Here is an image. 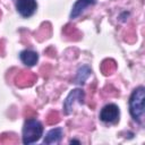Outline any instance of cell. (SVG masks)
Listing matches in <instances>:
<instances>
[{
  "label": "cell",
  "instance_id": "cell-5",
  "mask_svg": "<svg viewBox=\"0 0 145 145\" xmlns=\"http://www.w3.org/2000/svg\"><path fill=\"white\" fill-rule=\"evenodd\" d=\"M16 9L23 18H29L35 14L37 2L36 0H16Z\"/></svg>",
  "mask_w": 145,
  "mask_h": 145
},
{
  "label": "cell",
  "instance_id": "cell-8",
  "mask_svg": "<svg viewBox=\"0 0 145 145\" xmlns=\"http://www.w3.org/2000/svg\"><path fill=\"white\" fill-rule=\"evenodd\" d=\"M19 59L20 61L27 66V67H33L39 61V53L33 51V50H29V49H26V50H23L20 53H19Z\"/></svg>",
  "mask_w": 145,
  "mask_h": 145
},
{
  "label": "cell",
  "instance_id": "cell-6",
  "mask_svg": "<svg viewBox=\"0 0 145 145\" xmlns=\"http://www.w3.org/2000/svg\"><path fill=\"white\" fill-rule=\"evenodd\" d=\"M95 3H96V0H76V2L71 7V11H70L69 18L71 20L78 18L88 7H92Z\"/></svg>",
  "mask_w": 145,
  "mask_h": 145
},
{
  "label": "cell",
  "instance_id": "cell-4",
  "mask_svg": "<svg viewBox=\"0 0 145 145\" xmlns=\"http://www.w3.org/2000/svg\"><path fill=\"white\" fill-rule=\"evenodd\" d=\"M119 117H120V109L114 103L105 104L101 109L99 114L100 120L104 123H116L117 121H119Z\"/></svg>",
  "mask_w": 145,
  "mask_h": 145
},
{
  "label": "cell",
  "instance_id": "cell-3",
  "mask_svg": "<svg viewBox=\"0 0 145 145\" xmlns=\"http://www.w3.org/2000/svg\"><path fill=\"white\" fill-rule=\"evenodd\" d=\"M84 100H85V93L82 88H74L69 92V94L67 95V97L63 101L62 104V110L63 113L66 116L72 113V111L75 110L76 104L77 105H83L84 104Z\"/></svg>",
  "mask_w": 145,
  "mask_h": 145
},
{
  "label": "cell",
  "instance_id": "cell-10",
  "mask_svg": "<svg viewBox=\"0 0 145 145\" xmlns=\"http://www.w3.org/2000/svg\"><path fill=\"white\" fill-rule=\"evenodd\" d=\"M72 143H77V144H79L80 142H79V140H76V139H71V140H70V144H72Z\"/></svg>",
  "mask_w": 145,
  "mask_h": 145
},
{
  "label": "cell",
  "instance_id": "cell-9",
  "mask_svg": "<svg viewBox=\"0 0 145 145\" xmlns=\"http://www.w3.org/2000/svg\"><path fill=\"white\" fill-rule=\"evenodd\" d=\"M92 75V69L87 65H83L78 68L76 76H75V83L78 85H84L87 78Z\"/></svg>",
  "mask_w": 145,
  "mask_h": 145
},
{
  "label": "cell",
  "instance_id": "cell-2",
  "mask_svg": "<svg viewBox=\"0 0 145 145\" xmlns=\"http://www.w3.org/2000/svg\"><path fill=\"white\" fill-rule=\"evenodd\" d=\"M43 136V125L36 118H27L24 121L22 129V142L29 145L40 140Z\"/></svg>",
  "mask_w": 145,
  "mask_h": 145
},
{
  "label": "cell",
  "instance_id": "cell-1",
  "mask_svg": "<svg viewBox=\"0 0 145 145\" xmlns=\"http://www.w3.org/2000/svg\"><path fill=\"white\" fill-rule=\"evenodd\" d=\"M144 101H145V87L143 85H139L133 89L128 100L130 117L139 126H143L144 123V117H145Z\"/></svg>",
  "mask_w": 145,
  "mask_h": 145
},
{
  "label": "cell",
  "instance_id": "cell-7",
  "mask_svg": "<svg viewBox=\"0 0 145 145\" xmlns=\"http://www.w3.org/2000/svg\"><path fill=\"white\" fill-rule=\"evenodd\" d=\"M63 137V129L61 127H56L49 130L44 138H43V144L50 145V144H59Z\"/></svg>",
  "mask_w": 145,
  "mask_h": 145
}]
</instances>
